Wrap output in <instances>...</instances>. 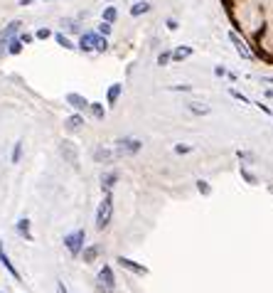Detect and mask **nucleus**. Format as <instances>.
Listing matches in <instances>:
<instances>
[{"instance_id": "nucleus-13", "label": "nucleus", "mask_w": 273, "mask_h": 293, "mask_svg": "<svg viewBox=\"0 0 273 293\" xmlns=\"http://www.w3.org/2000/svg\"><path fill=\"white\" fill-rule=\"evenodd\" d=\"M148 10H150V3L143 0V3H135V5L130 8V15H133V18H138V15H146Z\"/></svg>"}, {"instance_id": "nucleus-18", "label": "nucleus", "mask_w": 273, "mask_h": 293, "mask_svg": "<svg viewBox=\"0 0 273 293\" xmlns=\"http://www.w3.org/2000/svg\"><path fill=\"white\" fill-rule=\"evenodd\" d=\"M18 232L27 239V241H30V239H32V234H30V220H20L18 222Z\"/></svg>"}, {"instance_id": "nucleus-6", "label": "nucleus", "mask_w": 273, "mask_h": 293, "mask_svg": "<svg viewBox=\"0 0 273 293\" xmlns=\"http://www.w3.org/2000/svg\"><path fill=\"white\" fill-rule=\"evenodd\" d=\"M96 39H99V35H96V32H84V35H81V39H79V50H81V52H94Z\"/></svg>"}, {"instance_id": "nucleus-14", "label": "nucleus", "mask_w": 273, "mask_h": 293, "mask_svg": "<svg viewBox=\"0 0 273 293\" xmlns=\"http://www.w3.org/2000/svg\"><path fill=\"white\" fill-rule=\"evenodd\" d=\"M5 50H8L10 55H20V52H22V42H20L18 37H10V39H8V47H5Z\"/></svg>"}, {"instance_id": "nucleus-36", "label": "nucleus", "mask_w": 273, "mask_h": 293, "mask_svg": "<svg viewBox=\"0 0 273 293\" xmlns=\"http://www.w3.org/2000/svg\"><path fill=\"white\" fill-rule=\"evenodd\" d=\"M30 3H35V0H20V5L25 8V5H30Z\"/></svg>"}, {"instance_id": "nucleus-27", "label": "nucleus", "mask_w": 273, "mask_h": 293, "mask_svg": "<svg viewBox=\"0 0 273 293\" xmlns=\"http://www.w3.org/2000/svg\"><path fill=\"white\" fill-rule=\"evenodd\" d=\"M99 35H104V37L111 35V22H106V20H104V22L99 25Z\"/></svg>"}, {"instance_id": "nucleus-20", "label": "nucleus", "mask_w": 273, "mask_h": 293, "mask_svg": "<svg viewBox=\"0 0 273 293\" xmlns=\"http://www.w3.org/2000/svg\"><path fill=\"white\" fill-rule=\"evenodd\" d=\"M55 39L59 42V45H62V47H64V50H74V47H76V45H72V39H69L67 35H62V32H57Z\"/></svg>"}, {"instance_id": "nucleus-9", "label": "nucleus", "mask_w": 273, "mask_h": 293, "mask_svg": "<svg viewBox=\"0 0 273 293\" xmlns=\"http://www.w3.org/2000/svg\"><path fill=\"white\" fill-rule=\"evenodd\" d=\"M118 264H121V266H126L128 271H133V274H141V276H146V274H148L146 266H138L135 261H130V259H126V257L118 259Z\"/></svg>"}, {"instance_id": "nucleus-25", "label": "nucleus", "mask_w": 273, "mask_h": 293, "mask_svg": "<svg viewBox=\"0 0 273 293\" xmlns=\"http://www.w3.org/2000/svg\"><path fill=\"white\" fill-rule=\"evenodd\" d=\"M241 178H244V180H246L249 185H258V180H256V175H251V173H249L246 168H241Z\"/></svg>"}, {"instance_id": "nucleus-29", "label": "nucleus", "mask_w": 273, "mask_h": 293, "mask_svg": "<svg viewBox=\"0 0 273 293\" xmlns=\"http://www.w3.org/2000/svg\"><path fill=\"white\" fill-rule=\"evenodd\" d=\"M229 94H232V96H234L237 101H241V104H249V99H246V96H244V94H241V92H237V89H232V92H229Z\"/></svg>"}, {"instance_id": "nucleus-5", "label": "nucleus", "mask_w": 273, "mask_h": 293, "mask_svg": "<svg viewBox=\"0 0 273 293\" xmlns=\"http://www.w3.org/2000/svg\"><path fill=\"white\" fill-rule=\"evenodd\" d=\"M229 39L234 42V47H237V52H239V55H241V57H244V59H254V52L249 50V45H246V42H244V39H241V37H239L237 32H229Z\"/></svg>"}, {"instance_id": "nucleus-33", "label": "nucleus", "mask_w": 273, "mask_h": 293, "mask_svg": "<svg viewBox=\"0 0 273 293\" xmlns=\"http://www.w3.org/2000/svg\"><path fill=\"white\" fill-rule=\"evenodd\" d=\"M190 150H192V146H175V153H190Z\"/></svg>"}, {"instance_id": "nucleus-32", "label": "nucleus", "mask_w": 273, "mask_h": 293, "mask_svg": "<svg viewBox=\"0 0 273 293\" xmlns=\"http://www.w3.org/2000/svg\"><path fill=\"white\" fill-rule=\"evenodd\" d=\"M52 35V32H50V30H47V27H42V30H37V37H39V39H47V37Z\"/></svg>"}, {"instance_id": "nucleus-12", "label": "nucleus", "mask_w": 273, "mask_h": 293, "mask_svg": "<svg viewBox=\"0 0 273 293\" xmlns=\"http://www.w3.org/2000/svg\"><path fill=\"white\" fill-rule=\"evenodd\" d=\"M123 92V84H113L109 89V106H116V101H118V96Z\"/></svg>"}, {"instance_id": "nucleus-19", "label": "nucleus", "mask_w": 273, "mask_h": 293, "mask_svg": "<svg viewBox=\"0 0 273 293\" xmlns=\"http://www.w3.org/2000/svg\"><path fill=\"white\" fill-rule=\"evenodd\" d=\"M187 109L192 111V113H197V116H200V113H209V106H204V104H197V101H190V104H187Z\"/></svg>"}, {"instance_id": "nucleus-3", "label": "nucleus", "mask_w": 273, "mask_h": 293, "mask_svg": "<svg viewBox=\"0 0 273 293\" xmlns=\"http://www.w3.org/2000/svg\"><path fill=\"white\" fill-rule=\"evenodd\" d=\"M116 148H118V155H133L143 148V143L138 138H121V141H116Z\"/></svg>"}, {"instance_id": "nucleus-31", "label": "nucleus", "mask_w": 273, "mask_h": 293, "mask_svg": "<svg viewBox=\"0 0 273 293\" xmlns=\"http://www.w3.org/2000/svg\"><path fill=\"white\" fill-rule=\"evenodd\" d=\"M167 62H170V52H160V55H158V64H160V67H165Z\"/></svg>"}, {"instance_id": "nucleus-24", "label": "nucleus", "mask_w": 273, "mask_h": 293, "mask_svg": "<svg viewBox=\"0 0 273 293\" xmlns=\"http://www.w3.org/2000/svg\"><path fill=\"white\" fill-rule=\"evenodd\" d=\"M89 109H91V116H94V118H104V106H101V104H89Z\"/></svg>"}, {"instance_id": "nucleus-22", "label": "nucleus", "mask_w": 273, "mask_h": 293, "mask_svg": "<svg viewBox=\"0 0 273 293\" xmlns=\"http://www.w3.org/2000/svg\"><path fill=\"white\" fill-rule=\"evenodd\" d=\"M62 27H64L67 32H79V22H76V20H62Z\"/></svg>"}, {"instance_id": "nucleus-1", "label": "nucleus", "mask_w": 273, "mask_h": 293, "mask_svg": "<svg viewBox=\"0 0 273 293\" xmlns=\"http://www.w3.org/2000/svg\"><path fill=\"white\" fill-rule=\"evenodd\" d=\"M111 215H113V197H111V192H106L101 204H99V210H96V227L106 229L111 222Z\"/></svg>"}, {"instance_id": "nucleus-21", "label": "nucleus", "mask_w": 273, "mask_h": 293, "mask_svg": "<svg viewBox=\"0 0 273 293\" xmlns=\"http://www.w3.org/2000/svg\"><path fill=\"white\" fill-rule=\"evenodd\" d=\"M99 252H101L99 246H89V249H84V261H86V264H91L94 259L99 257Z\"/></svg>"}, {"instance_id": "nucleus-2", "label": "nucleus", "mask_w": 273, "mask_h": 293, "mask_svg": "<svg viewBox=\"0 0 273 293\" xmlns=\"http://www.w3.org/2000/svg\"><path fill=\"white\" fill-rule=\"evenodd\" d=\"M84 239H86V232H84V229H76L74 234H67V237H64V246L76 257V254H81V249H84Z\"/></svg>"}, {"instance_id": "nucleus-15", "label": "nucleus", "mask_w": 273, "mask_h": 293, "mask_svg": "<svg viewBox=\"0 0 273 293\" xmlns=\"http://www.w3.org/2000/svg\"><path fill=\"white\" fill-rule=\"evenodd\" d=\"M62 153L67 155V160H69V163L76 165V160H79V155H76V148H72V143H64V146H62Z\"/></svg>"}, {"instance_id": "nucleus-11", "label": "nucleus", "mask_w": 273, "mask_h": 293, "mask_svg": "<svg viewBox=\"0 0 273 293\" xmlns=\"http://www.w3.org/2000/svg\"><path fill=\"white\" fill-rule=\"evenodd\" d=\"M187 57H192V47H177L175 52H170V59H175V62H182Z\"/></svg>"}, {"instance_id": "nucleus-4", "label": "nucleus", "mask_w": 273, "mask_h": 293, "mask_svg": "<svg viewBox=\"0 0 273 293\" xmlns=\"http://www.w3.org/2000/svg\"><path fill=\"white\" fill-rule=\"evenodd\" d=\"M99 286H101L104 293H113V288H116V278H113L111 266H104V269L99 271Z\"/></svg>"}, {"instance_id": "nucleus-16", "label": "nucleus", "mask_w": 273, "mask_h": 293, "mask_svg": "<svg viewBox=\"0 0 273 293\" xmlns=\"http://www.w3.org/2000/svg\"><path fill=\"white\" fill-rule=\"evenodd\" d=\"M81 126H84V118H81L79 113H74L72 118H67V129L69 131H79Z\"/></svg>"}, {"instance_id": "nucleus-37", "label": "nucleus", "mask_w": 273, "mask_h": 293, "mask_svg": "<svg viewBox=\"0 0 273 293\" xmlns=\"http://www.w3.org/2000/svg\"><path fill=\"white\" fill-rule=\"evenodd\" d=\"M59 293H69L67 288H64V283H59Z\"/></svg>"}, {"instance_id": "nucleus-30", "label": "nucleus", "mask_w": 273, "mask_h": 293, "mask_svg": "<svg viewBox=\"0 0 273 293\" xmlns=\"http://www.w3.org/2000/svg\"><path fill=\"white\" fill-rule=\"evenodd\" d=\"M197 190H200L202 195H209V192H212V187H209V185L204 183V180H200V183H197Z\"/></svg>"}, {"instance_id": "nucleus-23", "label": "nucleus", "mask_w": 273, "mask_h": 293, "mask_svg": "<svg viewBox=\"0 0 273 293\" xmlns=\"http://www.w3.org/2000/svg\"><path fill=\"white\" fill-rule=\"evenodd\" d=\"M104 190H106V192H109L111 187H113V185H116V173H109V175H104Z\"/></svg>"}, {"instance_id": "nucleus-35", "label": "nucleus", "mask_w": 273, "mask_h": 293, "mask_svg": "<svg viewBox=\"0 0 273 293\" xmlns=\"http://www.w3.org/2000/svg\"><path fill=\"white\" fill-rule=\"evenodd\" d=\"M214 74H217V76H224V74H226V69H224V67H214Z\"/></svg>"}, {"instance_id": "nucleus-7", "label": "nucleus", "mask_w": 273, "mask_h": 293, "mask_svg": "<svg viewBox=\"0 0 273 293\" xmlns=\"http://www.w3.org/2000/svg\"><path fill=\"white\" fill-rule=\"evenodd\" d=\"M67 104H69V106H74L76 111L89 109V101H86L81 94H67Z\"/></svg>"}, {"instance_id": "nucleus-28", "label": "nucleus", "mask_w": 273, "mask_h": 293, "mask_svg": "<svg viewBox=\"0 0 273 293\" xmlns=\"http://www.w3.org/2000/svg\"><path fill=\"white\" fill-rule=\"evenodd\" d=\"M20 155H22V143H15V148H13V163H20Z\"/></svg>"}, {"instance_id": "nucleus-17", "label": "nucleus", "mask_w": 273, "mask_h": 293, "mask_svg": "<svg viewBox=\"0 0 273 293\" xmlns=\"http://www.w3.org/2000/svg\"><path fill=\"white\" fill-rule=\"evenodd\" d=\"M94 155H96V160H101V163H111V160H113V153L106 150V148H99Z\"/></svg>"}, {"instance_id": "nucleus-10", "label": "nucleus", "mask_w": 273, "mask_h": 293, "mask_svg": "<svg viewBox=\"0 0 273 293\" xmlns=\"http://www.w3.org/2000/svg\"><path fill=\"white\" fill-rule=\"evenodd\" d=\"M20 27H22V22H20V20H13V22H10V25H8V27H5V30L0 32V39H5V42H8L10 37H15V35H18V32H20Z\"/></svg>"}, {"instance_id": "nucleus-26", "label": "nucleus", "mask_w": 273, "mask_h": 293, "mask_svg": "<svg viewBox=\"0 0 273 293\" xmlns=\"http://www.w3.org/2000/svg\"><path fill=\"white\" fill-rule=\"evenodd\" d=\"M116 15H118V13H116V8H106V10H104V20H106V22H113Z\"/></svg>"}, {"instance_id": "nucleus-34", "label": "nucleus", "mask_w": 273, "mask_h": 293, "mask_svg": "<svg viewBox=\"0 0 273 293\" xmlns=\"http://www.w3.org/2000/svg\"><path fill=\"white\" fill-rule=\"evenodd\" d=\"M167 30H177V22H175V20H172V18L167 20Z\"/></svg>"}, {"instance_id": "nucleus-8", "label": "nucleus", "mask_w": 273, "mask_h": 293, "mask_svg": "<svg viewBox=\"0 0 273 293\" xmlns=\"http://www.w3.org/2000/svg\"><path fill=\"white\" fill-rule=\"evenodd\" d=\"M0 264H3V266L8 269V274L13 276L15 281H20V274H18V269H15V266H13V261L8 259V254H5V249H3V244H0Z\"/></svg>"}]
</instances>
